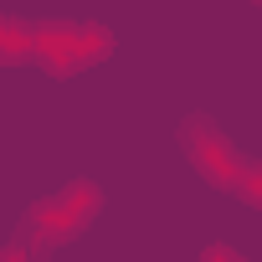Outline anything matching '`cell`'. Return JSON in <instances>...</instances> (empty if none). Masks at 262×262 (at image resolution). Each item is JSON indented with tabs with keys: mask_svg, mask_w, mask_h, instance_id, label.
<instances>
[{
	"mask_svg": "<svg viewBox=\"0 0 262 262\" xmlns=\"http://www.w3.org/2000/svg\"><path fill=\"white\" fill-rule=\"evenodd\" d=\"M98 206H103L98 185H88V180H72L62 195H52V201H36V206L26 211V231H21V242H11L0 257H26V252H47V247L67 242L72 231H82V226L93 221V211H98Z\"/></svg>",
	"mask_w": 262,
	"mask_h": 262,
	"instance_id": "1",
	"label": "cell"
},
{
	"mask_svg": "<svg viewBox=\"0 0 262 262\" xmlns=\"http://www.w3.org/2000/svg\"><path fill=\"white\" fill-rule=\"evenodd\" d=\"M113 52L108 31L98 26H36L31 31V57L47 62L52 72H72V67H88V62H103Z\"/></svg>",
	"mask_w": 262,
	"mask_h": 262,
	"instance_id": "2",
	"label": "cell"
},
{
	"mask_svg": "<svg viewBox=\"0 0 262 262\" xmlns=\"http://www.w3.org/2000/svg\"><path fill=\"white\" fill-rule=\"evenodd\" d=\"M180 144H185V155H190V160H195V165H201V170H206L216 185H226V190L236 185L242 160L231 155V144L216 134L206 118H185V123H180Z\"/></svg>",
	"mask_w": 262,
	"mask_h": 262,
	"instance_id": "3",
	"label": "cell"
},
{
	"mask_svg": "<svg viewBox=\"0 0 262 262\" xmlns=\"http://www.w3.org/2000/svg\"><path fill=\"white\" fill-rule=\"evenodd\" d=\"M31 57V26H21L16 16H0V62Z\"/></svg>",
	"mask_w": 262,
	"mask_h": 262,
	"instance_id": "4",
	"label": "cell"
},
{
	"mask_svg": "<svg viewBox=\"0 0 262 262\" xmlns=\"http://www.w3.org/2000/svg\"><path fill=\"white\" fill-rule=\"evenodd\" d=\"M231 190H242L247 201H257L262 206V165H242V175H236V185Z\"/></svg>",
	"mask_w": 262,
	"mask_h": 262,
	"instance_id": "5",
	"label": "cell"
}]
</instances>
